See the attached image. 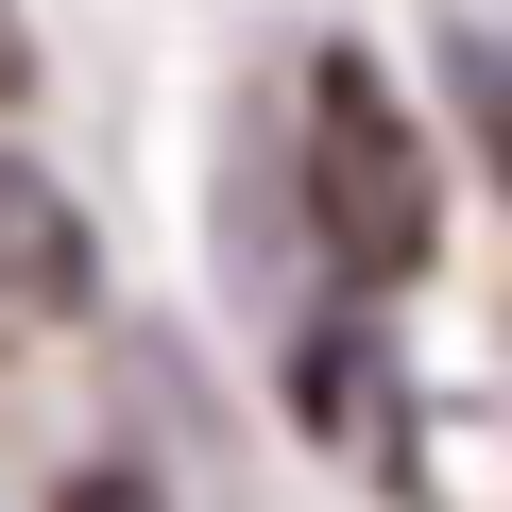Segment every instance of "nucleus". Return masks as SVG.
I'll use <instances>...</instances> for the list:
<instances>
[{
	"label": "nucleus",
	"instance_id": "obj_1",
	"mask_svg": "<svg viewBox=\"0 0 512 512\" xmlns=\"http://www.w3.org/2000/svg\"><path fill=\"white\" fill-rule=\"evenodd\" d=\"M308 239L342 256L359 291H410L427 239H444V154H427V120L393 103L376 52H325L308 69Z\"/></svg>",
	"mask_w": 512,
	"mask_h": 512
},
{
	"label": "nucleus",
	"instance_id": "obj_2",
	"mask_svg": "<svg viewBox=\"0 0 512 512\" xmlns=\"http://www.w3.org/2000/svg\"><path fill=\"white\" fill-rule=\"evenodd\" d=\"M86 291H103L86 205H69L35 154H0V359H18V342H52V325H86Z\"/></svg>",
	"mask_w": 512,
	"mask_h": 512
},
{
	"label": "nucleus",
	"instance_id": "obj_3",
	"mask_svg": "<svg viewBox=\"0 0 512 512\" xmlns=\"http://www.w3.org/2000/svg\"><path fill=\"white\" fill-rule=\"evenodd\" d=\"M52 512H171V495H154V478H137V461H86V478H69V495H52Z\"/></svg>",
	"mask_w": 512,
	"mask_h": 512
},
{
	"label": "nucleus",
	"instance_id": "obj_4",
	"mask_svg": "<svg viewBox=\"0 0 512 512\" xmlns=\"http://www.w3.org/2000/svg\"><path fill=\"white\" fill-rule=\"evenodd\" d=\"M0 103H35V35H18V0H0Z\"/></svg>",
	"mask_w": 512,
	"mask_h": 512
}]
</instances>
